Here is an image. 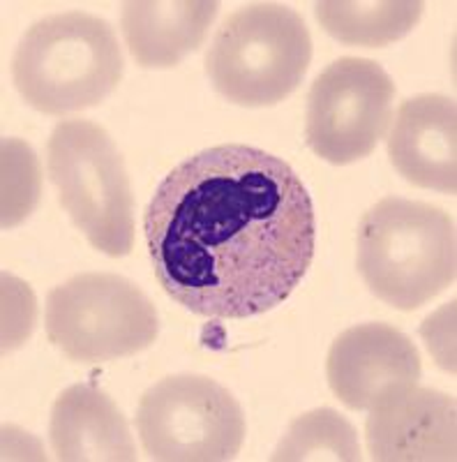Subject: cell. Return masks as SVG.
Returning <instances> with one entry per match:
<instances>
[{"label": "cell", "mask_w": 457, "mask_h": 462, "mask_svg": "<svg viewBox=\"0 0 457 462\" xmlns=\"http://www.w3.org/2000/svg\"><path fill=\"white\" fill-rule=\"evenodd\" d=\"M137 430L152 460L224 462L241 453L245 414L215 379L174 374L142 395Z\"/></svg>", "instance_id": "obj_7"}, {"label": "cell", "mask_w": 457, "mask_h": 462, "mask_svg": "<svg viewBox=\"0 0 457 462\" xmlns=\"http://www.w3.org/2000/svg\"><path fill=\"white\" fill-rule=\"evenodd\" d=\"M49 179L90 245L109 257L134 247V199L123 155L93 121H60L47 146Z\"/></svg>", "instance_id": "obj_5"}, {"label": "cell", "mask_w": 457, "mask_h": 462, "mask_svg": "<svg viewBox=\"0 0 457 462\" xmlns=\"http://www.w3.org/2000/svg\"><path fill=\"white\" fill-rule=\"evenodd\" d=\"M152 271L185 310L247 319L303 282L316 247L312 197L289 162L245 143L176 164L143 213Z\"/></svg>", "instance_id": "obj_1"}, {"label": "cell", "mask_w": 457, "mask_h": 462, "mask_svg": "<svg viewBox=\"0 0 457 462\" xmlns=\"http://www.w3.org/2000/svg\"><path fill=\"white\" fill-rule=\"evenodd\" d=\"M310 63L312 37L303 16L279 3H252L229 14L206 51L213 88L241 106L287 100Z\"/></svg>", "instance_id": "obj_4"}, {"label": "cell", "mask_w": 457, "mask_h": 462, "mask_svg": "<svg viewBox=\"0 0 457 462\" xmlns=\"http://www.w3.org/2000/svg\"><path fill=\"white\" fill-rule=\"evenodd\" d=\"M388 158L416 188L455 195L457 106L446 95L402 102L388 134Z\"/></svg>", "instance_id": "obj_11"}, {"label": "cell", "mask_w": 457, "mask_h": 462, "mask_svg": "<svg viewBox=\"0 0 457 462\" xmlns=\"http://www.w3.org/2000/svg\"><path fill=\"white\" fill-rule=\"evenodd\" d=\"M220 3L211 0H130L121 28L132 58L142 68H176L204 44Z\"/></svg>", "instance_id": "obj_13"}, {"label": "cell", "mask_w": 457, "mask_h": 462, "mask_svg": "<svg viewBox=\"0 0 457 462\" xmlns=\"http://www.w3.org/2000/svg\"><path fill=\"white\" fill-rule=\"evenodd\" d=\"M455 398L409 383L386 391L370 407L365 441L372 460H455Z\"/></svg>", "instance_id": "obj_9"}, {"label": "cell", "mask_w": 457, "mask_h": 462, "mask_svg": "<svg viewBox=\"0 0 457 462\" xmlns=\"http://www.w3.org/2000/svg\"><path fill=\"white\" fill-rule=\"evenodd\" d=\"M123 69L125 60L111 23L77 10L32 23L12 58L19 95L47 116L102 105L121 84Z\"/></svg>", "instance_id": "obj_3"}, {"label": "cell", "mask_w": 457, "mask_h": 462, "mask_svg": "<svg viewBox=\"0 0 457 462\" xmlns=\"http://www.w3.org/2000/svg\"><path fill=\"white\" fill-rule=\"evenodd\" d=\"M49 439L63 462L137 460L130 426L118 404L88 383H74L56 398Z\"/></svg>", "instance_id": "obj_12"}, {"label": "cell", "mask_w": 457, "mask_h": 462, "mask_svg": "<svg viewBox=\"0 0 457 462\" xmlns=\"http://www.w3.org/2000/svg\"><path fill=\"white\" fill-rule=\"evenodd\" d=\"M275 462L335 460L361 462V444L353 426L335 410H315L291 420L273 453Z\"/></svg>", "instance_id": "obj_15"}, {"label": "cell", "mask_w": 457, "mask_h": 462, "mask_svg": "<svg viewBox=\"0 0 457 462\" xmlns=\"http://www.w3.org/2000/svg\"><path fill=\"white\" fill-rule=\"evenodd\" d=\"M395 84L368 58H340L312 84L305 139L316 158L352 164L372 155L393 121Z\"/></svg>", "instance_id": "obj_8"}, {"label": "cell", "mask_w": 457, "mask_h": 462, "mask_svg": "<svg viewBox=\"0 0 457 462\" xmlns=\"http://www.w3.org/2000/svg\"><path fill=\"white\" fill-rule=\"evenodd\" d=\"M421 354L388 324H358L342 331L326 358L328 386L344 407L370 410L386 391L418 383Z\"/></svg>", "instance_id": "obj_10"}, {"label": "cell", "mask_w": 457, "mask_h": 462, "mask_svg": "<svg viewBox=\"0 0 457 462\" xmlns=\"http://www.w3.org/2000/svg\"><path fill=\"white\" fill-rule=\"evenodd\" d=\"M356 263L379 300L418 310L455 282V222L439 206L386 197L358 222Z\"/></svg>", "instance_id": "obj_2"}, {"label": "cell", "mask_w": 457, "mask_h": 462, "mask_svg": "<svg viewBox=\"0 0 457 462\" xmlns=\"http://www.w3.org/2000/svg\"><path fill=\"white\" fill-rule=\"evenodd\" d=\"M47 336L72 361L106 363L158 340L155 305L137 284L114 273H81L53 287L44 312Z\"/></svg>", "instance_id": "obj_6"}, {"label": "cell", "mask_w": 457, "mask_h": 462, "mask_svg": "<svg viewBox=\"0 0 457 462\" xmlns=\"http://www.w3.org/2000/svg\"><path fill=\"white\" fill-rule=\"evenodd\" d=\"M418 0H324L315 14L331 37L356 47H386L409 35L421 22Z\"/></svg>", "instance_id": "obj_14"}, {"label": "cell", "mask_w": 457, "mask_h": 462, "mask_svg": "<svg viewBox=\"0 0 457 462\" xmlns=\"http://www.w3.org/2000/svg\"><path fill=\"white\" fill-rule=\"evenodd\" d=\"M40 199V162L31 146L19 139L3 142V226H14L31 216Z\"/></svg>", "instance_id": "obj_16"}]
</instances>
